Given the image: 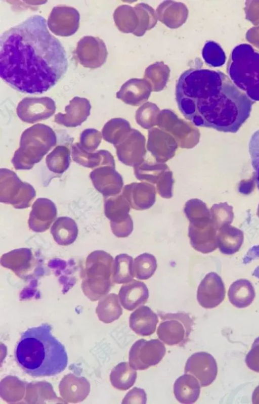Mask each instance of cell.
Returning <instances> with one entry per match:
<instances>
[{"mask_svg":"<svg viewBox=\"0 0 259 404\" xmlns=\"http://www.w3.org/2000/svg\"><path fill=\"white\" fill-rule=\"evenodd\" d=\"M38 15L5 31L0 39V76L25 94H39L54 86L68 67L65 51Z\"/></svg>","mask_w":259,"mask_h":404,"instance_id":"cell-1","label":"cell"},{"mask_svg":"<svg viewBox=\"0 0 259 404\" xmlns=\"http://www.w3.org/2000/svg\"><path fill=\"white\" fill-rule=\"evenodd\" d=\"M176 99L180 111L196 126L231 133L248 118L254 103L223 73L201 68L181 75Z\"/></svg>","mask_w":259,"mask_h":404,"instance_id":"cell-2","label":"cell"},{"mask_svg":"<svg viewBox=\"0 0 259 404\" xmlns=\"http://www.w3.org/2000/svg\"><path fill=\"white\" fill-rule=\"evenodd\" d=\"M47 323L23 332L15 350L17 363L29 375H56L66 368L68 357L64 346L52 334Z\"/></svg>","mask_w":259,"mask_h":404,"instance_id":"cell-3","label":"cell"},{"mask_svg":"<svg viewBox=\"0 0 259 404\" xmlns=\"http://www.w3.org/2000/svg\"><path fill=\"white\" fill-rule=\"evenodd\" d=\"M227 71L233 83L253 101H259V52L249 44L236 46Z\"/></svg>","mask_w":259,"mask_h":404,"instance_id":"cell-4","label":"cell"},{"mask_svg":"<svg viewBox=\"0 0 259 404\" xmlns=\"http://www.w3.org/2000/svg\"><path fill=\"white\" fill-rule=\"evenodd\" d=\"M56 143L54 131L46 125L38 123L26 129L21 137L20 147L12 160L15 168L31 169Z\"/></svg>","mask_w":259,"mask_h":404,"instance_id":"cell-5","label":"cell"},{"mask_svg":"<svg viewBox=\"0 0 259 404\" xmlns=\"http://www.w3.org/2000/svg\"><path fill=\"white\" fill-rule=\"evenodd\" d=\"M113 264V257L103 250L93 251L87 257L81 275V288L91 300H98L110 290Z\"/></svg>","mask_w":259,"mask_h":404,"instance_id":"cell-6","label":"cell"},{"mask_svg":"<svg viewBox=\"0 0 259 404\" xmlns=\"http://www.w3.org/2000/svg\"><path fill=\"white\" fill-rule=\"evenodd\" d=\"M158 316L157 335L161 341L170 346H183L188 341L194 323L188 313L159 311Z\"/></svg>","mask_w":259,"mask_h":404,"instance_id":"cell-7","label":"cell"},{"mask_svg":"<svg viewBox=\"0 0 259 404\" xmlns=\"http://www.w3.org/2000/svg\"><path fill=\"white\" fill-rule=\"evenodd\" d=\"M0 200L18 209L30 206L35 196V191L30 185L23 183L15 173L10 170L1 169Z\"/></svg>","mask_w":259,"mask_h":404,"instance_id":"cell-8","label":"cell"},{"mask_svg":"<svg viewBox=\"0 0 259 404\" xmlns=\"http://www.w3.org/2000/svg\"><path fill=\"white\" fill-rule=\"evenodd\" d=\"M130 210V204L122 194L108 197L104 200L105 214L110 221L112 233L117 237H127L133 231Z\"/></svg>","mask_w":259,"mask_h":404,"instance_id":"cell-9","label":"cell"},{"mask_svg":"<svg viewBox=\"0 0 259 404\" xmlns=\"http://www.w3.org/2000/svg\"><path fill=\"white\" fill-rule=\"evenodd\" d=\"M166 353L163 343L157 339H141L135 342L129 351V364L136 370H144L158 364Z\"/></svg>","mask_w":259,"mask_h":404,"instance_id":"cell-10","label":"cell"},{"mask_svg":"<svg viewBox=\"0 0 259 404\" xmlns=\"http://www.w3.org/2000/svg\"><path fill=\"white\" fill-rule=\"evenodd\" d=\"M75 55L82 66L95 69L105 63L108 52L102 39L98 37L85 36L78 41Z\"/></svg>","mask_w":259,"mask_h":404,"instance_id":"cell-11","label":"cell"},{"mask_svg":"<svg viewBox=\"0 0 259 404\" xmlns=\"http://www.w3.org/2000/svg\"><path fill=\"white\" fill-rule=\"evenodd\" d=\"M55 111L54 101L48 97L25 98L19 103L16 109L19 118L29 123L48 119Z\"/></svg>","mask_w":259,"mask_h":404,"instance_id":"cell-12","label":"cell"},{"mask_svg":"<svg viewBox=\"0 0 259 404\" xmlns=\"http://www.w3.org/2000/svg\"><path fill=\"white\" fill-rule=\"evenodd\" d=\"M79 20L80 15L76 9L67 6H58L52 10L47 24L54 34L69 36L78 30Z\"/></svg>","mask_w":259,"mask_h":404,"instance_id":"cell-13","label":"cell"},{"mask_svg":"<svg viewBox=\"0 0 259 404\" xmlns=\"http://www.w3.org/2000/svg\"><path fill=\"white\" fill-rule=\"evenodd\" d=\"M185 373L194 376L201 387H206L210 385L217 377V364L210 353L203 351L196 352L187 360Z\"/></svg>","mask_w":259,"mask_h":404,"instance_id":"cell-14","label":"cell"},{"mask_svg":"<svg viewBox=\"0 0 259 404\" xmlns=\"http://www.w3.org/2000/svg\"><path fill=\"white\" fill-rule=\"evenodd\" d=\"M225 295V287L221 277L216 273L210 272L200 282L197 299L202 307L213 308L223 302Z\"/></svg>","mask_w":259,"mask_h":404,"instance_id":"cell-15","label":"cell"},{"mask_svg":"<svg viewBox=\"0 0 259 404\" xmlns=\"http://www.w3.org/2000/svg\"><path fill=\"white\" fill-rule=\"evenodd\" d=\"M217 232L211 219L196 223H190L188 236L192 247L204 254L214 251L218 248Z\"/></svg>","mask_w":259,"mask_h":404,"instance_id":"cell-16","label":"cell"},{"mask_svg":"<svg viewBox=\"0 0 259 404\" xmlns=\"http://www.w3.org/2000/svg\"><path fill=\"white\" fill-rule=\"evenodd\" d=\"M57 214L55 204L47 198H38L33 203L29 215L28 226L35 232L46 231Z\"/></svg>","mask_w":259,"mask_h":404,"instance_id":"cell-17","label":"cell"},{"mask_svg":"<svg viewBox=\"0 0 259 404\" xmlns=\"http://www.w3.org/2000/svg\"><path fill=\"white\" fill-rule=\"evenodd\" d=\"M114 168V166H103L90 173L95 188L106 197L116 195L122 188L121 178Z\"/></svg>","mask_w":259,"mask_h":404,"instance_id":"cell-18","label":"cell"},{"mask_svg":"<svg viewBox=\"0 0 259 404\" xmlns=\"http://www.w3.org/2000/svg\"><path fill=\"white\" fill-rule=\"evenodd\" d=\"M91 106L90 101L83 98L75 97L65 109L66 113H58L54 121L66 127L80 125L90 115Z\"/></svg>","mask_w":259,"mask_h":404,"instance_id":"cell-19","label":"cell"},{"mask_svg":"<svg viewBox=\"0 0 259 404\" xmlns=\"http://www.w3.org/2000/svg\"><path fill=\"white\" fill-rule=\"evenodd\" d=\"M151 92V86L145 79L134 78L123 83L116 96L127 104L139 106L149 99Z\"/></svg>","mask_w":259,"mask_h":404,"instance_id":"cell-20","label":"cell"},{"mask_svg":"<svg viewBox=\"0 0 259 404\" xmlns=\"http://www.w3.org/2000/svg\"><path fill=\"white\" fill-rule=\"evenodd\" d=\"M156 14L157 20L167 27L175 29L185 23L188 18V10L183 3L165 1L158 6Z\"/></svg>","mask_w":259,"mask_h":404,"instance_id":"cell-21","label":"cell"},{"mask_svg":"<svg viewBox=\"0 0 259 404\" xmlns=\"http://www.w3.org/2000/svg\"><path fill=\"white\" fill-rule=\"evenodd\" d=\"M122 195L131 207L138 210L150 208L155 201V190L150 185L133 184L126 186Z\"/></svg>","mask_w":259,"mask_h":404,"instance_id":"cell-22","label":"cell"},{"mask_svg":"<svg viewBox=\"0 0 259 404\" xmlns=\"http://www.w3.org/2000/svg\"><path fill=\"white\" fill-rule=\"evenodd\" d=\"M118 295L123 307L132 311L147 302L149 291L145 283L133 279L121 287Z\"/></svg>","mask_w":259,"mask_h":404,"instance_id":"cell-23","label":"cell"},{"mask_svg":"<svg viewBox=\"0 0 259 404\" xmlns=\"http://www.w3.org/2000/svg\"><path fill=\"white\" fill-rule=\"evenodd\" d=\"M158 323L157 315L148 306L142 305L130 315L129 325L136 334L150 336L153 334Z\"/></svg>","mask_w":259,"mask_h":404,"instance_id":"cell-24","label":"cell"},{"mask_svg":"<svg viewBox=\"0 0 259 404\" xmlns=\"http://www.w3.org/2000/svg\"><path fill=\"white\" fill-rule=\"evenodd\" d=\"M200 385L193 375L185 374L179 377L174 385V393L178 401L182 403H192L198 398Z\"/></svg>","mask_w":259,"mask_h":404,"instance_id":"cell-25","label":"cell"},{"mask_svg":"<svg viewBox=\"0 0 259 404\" xmlns=\"http://www.w3.org/2000/svg\"><path fill=\"white\" fill-rule=\"evenodd\" d=\"M217 240L218 247L222 253L233 254L241 247L244 234L239 229L231 225H226L218 231Z\"/></svg>","mask_w":259,"mask_h":404,"instance_id":"cell-26","label":"cell"},{"mask_svg":"<svg viewBox=\"0 0 259 404\" xmlns=\"http://www.w3.org/2000/svg\"><path fill=\"white\" fill-rule=\"evenodd\" d=\"M255 290L248 280L241 279L234 282L230 286L228 296L234 306L242 308L250 305L255 298Z\"/></svg>","mask_w":259,"mask_h":404,"instance_id":"cell-27","label":"cell"},{"mask_svg":"<svg viewBox=\"0 0 259 404\" xmlns=\"http://www.w3.org/2000/svg\"><path fill=\"white\" fill-rule=\"evenodd\" d=\"M51 233L55 242L62 246L73 243L78 235V228L75 221L69 217H58L53 223Z\"/></svg>","mask_w":259,"mask_h":404,"instance_id":"cell-28","label":"cell"},{"mask_svg":"<svg viewBox=\"0 0 259 404\" xmlns=\"http://www.w3.org/2000/svg\"><path fill=\"white\" fill-rule=\"evenodd\" d=\"M32 259L31 250L27 248H21L3 254L1 258V263L20 277L30 269Z\"/></svg>","mask_w":259,"mask_h":404,"instance_id":"cell-29","label":"cell"},{"mask_svg":"<svg viewBox=\"0 0 259 404\" xmlns=\"http://www.w3.org/2000/svg\"><path fill=\"white\" fill-rule=\"evenodd\" d=\"M72 154L74 161L86 167L93 168L101 164L114 166V163H105L114 162L112 155L107 151L99 150L91 153L83 149L79 143H77L72 147Z\"/></svg>","mask_w":259,"mask_h":404,"instance_id":"cell-30","label":"cell"},{"mask_svg":"<svg viewBox=\"0 0 259 404\" xmlns=\"http://www.w3.org/2000/svg\"><path fill=\"white\" fill-rule=\"evenodd\" d=\"M113 19L118 30L123 33L134 34L139 26V16L135 7L126 5L118 7L114 11Z\"/></svg>","mask_w":259,"mask_h":404,"instance_id":"cell-31","label":"cell"},{"mask_svg":"<svg viewBox=\"0 0 259 404\" xmlns=\"http://www.w3.org/2000/svg\"><path fill=\"white\" fill-rule=\"evenodd\" d=\"M136 370L127 362H121L111 371L110 380L112 385L120 390H126L134 384L137 378Z\"/></svg>","mask_w":259,"mask_h":404,"instance_id":"cell-32","label":"cell"},{"mask_svg":"<svg viewBox=\"0 0 259 404\" xmlns=\"http://www.w3.org/2000/svg\"><path fill=\"white\" fill-rule=\"evenodd\" d=\"M169 74L168 66L162 61L157 62L146 69L144 79L150 83L152 92H159L166 86Z\"/></svg>","mask_w":259,"mask_h":404,"instance_id":"cell-33","label":"cell"},{"mask_svg":"<svg viewBox=\"0 0 259 404\" xmlns=\"http://www.w3.org/2000/svg\"><path fill=\"white\" fill-rule=\"evenodd\" d=\"M97 313L100 320L106 323L117 320L122 313L117 295L111 293L100 300L97 308Z\"/></svg>","mask_w":259,"mask_h":404,"instance_id":"cell-34","label":"cell"},{"mask_svg":"<svg viewBox=\"0 0 259 404\" xmlns=\"http://www.w3.org/2000/svg\"><path fill=\"white\" fill-rule=\"evenodd\" d=\"M133 257L126 254L117 255L113 264L112 281L116 284H125L134 277Z\"/></svg>","mask_w":259,"mask_h":404,"instance_id":"cell-35","label":"cell"},{"mask_svg":"<svg viewBox=\"0 0 259 404\" xmlns=\"http://www.w3.org/2000/svg\"><path fill=\"white\" fill-rule=\"evenodd\" d=\"M157 268V261L152 254L144 253L138 256L133 262L134 277L139 280H147L154 274Z\"/></svg>","mask_w":259,"mask_h":404,"instance_id":"cell-36","label":"cell"},{"mask_svg":"<svg viewBox=\"0 0 259 404\" xmlns=\"http://www.w3.org/2000/svg\"><path fill=\"white\" fill-rule=\"evenodd\" d=\"M46 163L51 171L63 173L69 166V150L64 146H57L47 156Z\"/></svg>","mask_w":259,"mask_h":404,"instance_id":"cell-37","label":"cell"},{"mask_svg":"<svg viewBox=\"0 0 259 404\" xmlns=\"http://www.w3.org/2000/svg\"><path fill=\"white\" fill-rule=\"evenodd\" d=\"M135 7L138 14L139 24L134 34L141 36L145 34L146 30L155 26L157 22V18L155 10L146 4H138Z\"/></svg>","mask_w":259,"mask_h":404,"instance_id":"cell-38","label":"cell"},{"mask_svg":"<svg viewBox=\"0 0 259 404\" xmlns=\"http://www.w3.org/2000/svg\"><path fill=\"white\" fill-rule=\"evenodd\" d=\"M184 212L190 223H195L211 220L210 212L205 204L197 199L188 201Z\"/></svg>","mask_w":259,"mask_h":404,"instance_id":"cell-39","label":"cell"},{"mask_svg":"<svg viewBox=\"0 0 259 404\" xmlns=\"http://www.w3.org/2000/svg\"><path fill=\"white\" fill-rule=\"evenodd\" d=\"M158 107L154 104L147 102L137 111L136 119L137 123L145 128H149L157 124L160 113Z\"/></svg>","mask_w":259,"mask_h":404,"instance_id":"cell-40","label":"cell"},{"mask_svg":"<svg viewBox=\"0 0 259 404\" xmlns=\"http://www.w3.org/2000/svg\"><path fill=\"white\" fill-rule=\"evenodd\" d=\"M210 215L217 231L226 225H231L234 218L232 208L225 204L214 205L211 209Z\"/></svg>","mask_w":259,"mask_h":404,"instance_id":"cell-41","label":"cell"},{"mask_svg":"<svg viewBox=\"0 0 259 404\" xmlns=\"http://www.w3.org/2000/svg\"><path fill=\"white\" fill-rule=\"evenodd\" d=\"M202 54L205 62L211 66H220L225 61V56L222 49L212 41L205 43Z\"/></svg>","mask_w":259,"mask_h":404,"instance_id":"cell-42","label":"cell"},{"mask_svg":"<svg viewBox=\"0 0 259 404\" xmlns=\"http://www.w3.org/2000/svg\"><path fill=\"white\" fill-rule=\"evenodd\" d=\"M251 164L254 171V179L259 190V129L251 136L248 143Z\"/></svg>","mask_w":259,"mask_h":404,"instance_id":"cell-43","label":"cell"},{"mask_svg":"<svg viewBox=\"0 0 259 404\" xmlns=\"http://www.w3.org/2000/svg\"><path fill=\"white\" fill-rule=\"evenodd\" d=\"M101 140V133L95 129H87L80 136V146L88 152L94 151Z\"/></svg>","mask_w":259,"mask_h":404,"instance_id":"cell-44","label":"cell"},{"mask_svg":"<svg viewBox=\"0 0 259 404\" xmlns=\"http://www.w3.org/2000/svg\"><path fill=\"white\" fill-rule=\"evenodd\" d=\"M245 361L250 370L259 373V337L254 340Z\"/></svg>","mask_w":259,"mask_h":404,"instance_id":"cell-45","label":"cell"},{"mask_svg":"<svg viewBox=\"0 0 259 404\" xmlns=\"http://www.w3.org/2000/svg\"><path fill=\"white\" fill-rule=\"evenodd\" d=\"M146 394L145 391L138 387H134L126 394L123 399L122 403H146Z\"/></svg>","mask_w":259,"mask_h":404,"instance_id":"cell-46","label":"cell"},{"mask_svg":"<svg viewBox=\"0 0 259 404\" xmlns=\"http://www.w3.org/2000/svg\"><path fill=\"white\" fill-rule=\"evenodd\" d=\"M252 401L253 404H259V385L255 388L252 393Z\"/></svg>","mask_w":259,"mask_h":404,"instance_id":"cell-47","label":"cell"},{"mask_svg":"<svg viewBox=\"0 0 259 404\" xmlns=\"http://www.w3.org/2000/svg\"><path fill=\"white\" fill-rule=\"evenodd\" d=\"M252 275L259 279V266H258L253 271Z\"/></svg>","mask_w":259,"mask_h":404,"instance_id":"cell-48","label":"cell"}]
</instances>
